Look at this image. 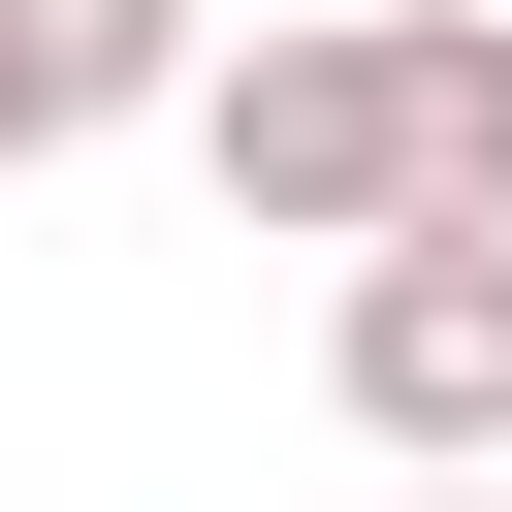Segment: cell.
Segmentation results:
<instances>
[{"label":"cell","instance_id":"3957f363","mask_svg":"<svg viewBox=\"0 0 512 512\" xmlns=\"http://www.w3.org/2000/svg\"><path fill=\"white\" fill-rule=\"evenodd\" d=\"M192 64H224V0H0V160H64V128H192Z\"/></svg>","mask_w":512,"mask_h":512},{"label":"cell","instance_id":"6da1fadb","mask_svg":"<svg viewBox=\"0 0 512 512\" xmlns=\"http://www.w3.org/2000/svg\"><path fill=\"white\" fill-rule=\"evenodd\" d=\"M192 160H224V224H256V256H320V288H352V256L416 224V64H384V0H256V32L192 64Z\"/></svg>","mask_w":512,"mask_h":512},{"label":"cell","instance_id":"5b68a950","mask_svg":"<svg viewBox=\"0 0 512 512\" xmlns=\"http://www.w3.org/2000/svg\"><path fill=\"white\" fill-rule=\"evenodd\" d=\"M416 512H512V480H416Z\"/></svg>","mask_w":512,"mask_h":512},{"label":"cell","instance_id":"7a4b0ae2","mask_svg":"<svg viewBox=\"0 0 512 512\" xmlns=\"http://www.w3.org/2000/svg\"><path fill=\"white\" fill-rule=\"evenodd\" d=\"M320 416L384 480H512V224H384L320 288Z\"/></svg>","mask_w":512,"mask_h":512},{"label":"cell","instance_id":"277c9868","mask_svg":"<svg viewBox=\"0 0 512 512\" xmlns=\"http://www.w3.org/2000/svg\"><path fill=\"white\" fill-rule=\"evenodd\" d=\"M416 64V224H512V0H384Z\"/></svg>","mask_w":512,"mask_h":512}]
</instances>
